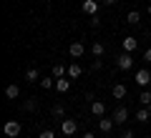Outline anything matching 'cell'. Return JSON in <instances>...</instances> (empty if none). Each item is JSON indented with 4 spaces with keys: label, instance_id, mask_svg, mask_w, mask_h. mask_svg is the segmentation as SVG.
Instances as JSON below:
<instances>
[{
    "label": "cell",
    "instance_id": "cell-7",
    "mask_svg": "<svg viewBox=\"0 0 151 138\" xmlns=\"http://www.w3.org/2000/svg\"><path fill=\"white\" fill-rule=\"evenodd\" d=\"M113 126H116L113 118H98V131H101V133H111Z\"/></svg>",
    "mask_w": 151,
    "mask_h": 138
},
{
    "label": "cell",
    "instance_id": "cell-9",
    "mask_svg": "<svg viewBox=\"0 0 151 138\" xmlns=\"http://www.w3.org/2000/svg\"><path fill=\"white\" fill-rule=\"evenodd\" d=\"M126 118H129V111H126L124 106H119L116 111H113V121H116V126H121V123H126Z\"/></svg>",
    "mask_w": 151,
    "mask_h": 138
},
{
    "label": "cell",
    "instance_id": "cell-27",
    "mask_svg": "<svg viewBox=\"0 0 151 138\" xmlns=\"http://www.w3.org/2000/svg\"><path fill=\"white\" fill-rule=\"evenodd\" d=\"M103 5H116V3H119V0H101Z\"/></svg>",
    "mask_w": 151,
    "mask_h": 138
},
{
    "label": "cell",
    "instance_id": "cell-21",
    "mask_svg": "<svg viewBox=\"0 0 151 138\" xmlns=\"http://www.w3.org/2000/svg\"><path fill=\"white\" fill-rule=\"evenodd\" d=\"M151 118V113H149V108H141V111H136V121H141V123H146Z\"/></svg>",
    "mask_w": 151,
    "mask_h": 138
},
{
    "label": "cell",
    "instance_id": "cell-8",
    "mask_svg": "<svg viewBox=\"0 0 151 138\" xmlns=\"http://www.w3.org/2000/svg\"><path fill=\"white\" fill-rule=\"evenodd\" d=\"M55 90H58V93H68V90H70V78H68V75L55 78Z\"/></svg>",
    "mask_w": 151,
    "mask_h": 138
},
{
    "label": "cell",
    "instance_id": "cell-1",
    "mask_svg": "<svg viewBox=\"0 0 151 138\" xmlns=\"http://www.w3.org/2000/svg\"><path fill=\"white\" fill-rule=\"evenodd\" d=\"M116 68H119V70H131V68H134V58H131V53H121L119 58H116Z\"/></svg>",
    "mask_w": 151,
    "mask_h": 138
},
{
    "label": "cell",
    "instance_id": "cell-4",
    "mask_svg": "<svg viewBox=\"0 0 151 138\" xmlns=\"http://www.w3.org/2000/svg\"><path fill=\"white\" fill-rule=\"evenodd\" d=\"M76 131H78V121H73V118H65V121L60 123V133H63V136H73Z\"/></svg>",
    "mask_w": 151,
    "mask_h": 138
},
{
    "label": "cell",
    "instance_id": "cell-20",
    "mask_svg": "<svg viewBox=\"0 0 151 138\" xmlns=\"http://www.w3.org/2000/svg\"><path fill=\"white\" fill-rule=\"evenodd\" d=\"M50 113H53V118H65V106L55 103V106H53V111H50Z\"/></svg>",
    "mask_w": 151,
    "mask_h": 138
},
{
    "label": "cell",
    "instance_id": "cell-11",
    "mask_svg": "<svg viewBox=\"0 0 151 138\" xmlns=\"http://www.w3.org/2000/svg\"><path fill=\"white\" fill-rule=\"evenodd\" d=\"M111 93H113V98H116V101H124L129 90H126V85H124V83H116V85H113V90H111Z\"/></svg>",
    "mask_w": 151,
    "mask_h": 138
},
{
    "label": "cell",
    "instance_id": "cell-26",
    "mask_svg": "<svg viewBox=\"0 0 151 138\" xmlns=\"http://www.w3.org/2000/svg\"><path fill=\"white\" fill-rule=\"evenodd\" d=\"M144 60H146V63H151V48L144 50Z\"/></svg>",
    "mask_w": 151,
    "mask_h": 138
},
{
    "label": "cell",
    "instance_id": "cell-28",
    "mask_svg": "<svg viewBox=\"0 0 151 138\" xmlns=\"http://www.w3.org/2000/svg\"><path fill=\"white\" fill-rule=\"evenodd\" d=\"M121 138H134V131H124V136Z\"/></svg>",
    "mask_w": 151,
    "mask_h": 138
},
{
    "label": "cell",
    "instance_id": "cell-25",
    "mask_svg": "<svg viewBox=\"0 0 151 138\" xmlns=\"http://www.w3.org/2000/svg\"><path fill=\"white\" fill-rule=\"evenodd\" d=\"M91 68H93V70H98V68H101V58H93V63H91Z\"/></svg>",
    "mask_w": 151,
    "mask_h": 138
},
{
    "label": "cell",
    "instance_id": "cell-24",
    "mask_svg": "<svg viewBox=\"0 0 151 138\" xmlns=\"http://www.w3.org/2000/svg\"><path fill=\"white\" fill-rule=\"evenodd\" d=\"M38 138H55V133L50 131V128H45V131H40V136Z\"/></svg>",
    "mask_w": 151,
    "mask_h": 138
},
{
    "label": "cell",
    "instance_id": "cell-30",
    "mask_svg": "<svg viewBox=\"0 0 151 138\" xmlns=\"http://www.w3.org/2000/svg\"><path fill=\"white\" fill-rule=\"evenodd\" d=\"M146 108H149V113H151V103H149V106H146Z\"/></svg>",
    "mask_w": 151,
    "mask_h": 138
},
{
    "label": "cell",
    "instance_id": "cell-23",
    "mask_svg": "<svg viewBox=\"0 0 151 138\" xmlns=\"http://www.w3.org/2000/svg\"><path fill=\"white\" fill-rule=\"evenodd\" d=\"M139 103L149 106V103H151V90H144V93H141V96H139Z\"/></svg>",
    "mask_w": 151,
    "mask_h": 138
},
{
    "label": "cell",
    "instance_id": "cell-6",
    "mask_svg": "<svg viewBox=\"0 0 151 138\" xmlns=\"http://www.w3.org/2000/svg\"><path fill=\"white\" fill-rule=\"evenodd\" d=\"M136 83L141 85V88H146V85L151 83V73L146 68H141V70H136Z\"/></svg>",
    "mask_w": 151,
    "mask_h": 138
},
{
    "label": "cell",
    "instance_id": "cell-3",
    "mask_svg": "<svg viewBox=\"0 0 151 138\" xmlns=\"http://www.w3.org/2000/svg\"><path fill=\"white\" fill-rule=\"evenodd\" d=\"M98 8H101L98 0H83L81 3V10L86 13V15H98Z\"/></svg>",
    "mask_w": 151,
    "mask_h": 138
},
{
    "label": "cell",
    "instance_id": "cell-19",
    "mask_svg": "<svg viewBox=\"0 0 151 138\" xmlns=\"http://www.w3.org/2000/svg\"><path fill=\"white\" fill-rule=\"evenodd\" d=\"M65 73H68V68H65V65H60V63L53 65V78H63Z\"/></svg>",
    "mask_w": 151,
    "mask_h": 138
},
{
    "label": "cell",
    "instance_id": "cell-2",
    "mask_svg": "<svg viewBox=\"0 0 151 138\" xmlns=\"http://www.w3.org/2000/svg\"><path fill=\"white\" fill-rule=\"evenodd\" d=\"M3 131H5L8 138H18V136H20V131H23V126L18 121H8L5 126H3Z\"/></svg>",
    "mask_w": 151,
    "mask_h": 138
},
{
    "label": "cell",
    "instance_id": "cell-22",
    "mask_svg": "<svg viewBox=\"0 0 151 138\" xmlns=\"http://www.w3.org/2000/svg\"><path fill=\"white\" fill-rule=\"evenodd\" d=\"M23 108H25L28 113H33V111H38V101H35V98H28V101L23 103Z\"/></svg>",
    "mask_w": 151,
    "mask_h": 138
},
{
    "label": "cell",
    "instance_id": "cell-12",
    "mask_svg": "<svg viewBox=\"0 0 151 138\" xmlns=\"http://www.w3.org/2000/svg\"><path fill=\"white\" fill-rule=\"evenodd\" d=\"M121 45H124V53H134V50H136V38L134 35H126Z\"/></svg>",
    "mask_w": 151,
    "mask_h": 138
},
{
    "label": "cell",
    "instance_id": "cell-5",
    "mask_svg": "<svg viewBox=\"0 0 151 138\" xmlns=\"http://www.w3.org/2000/svg\"><path fill=\"white\" fill-rule=\"evenodd\" d=\"M68 53H70V58H83V53H86V45H83L81 40H76V43H70V48H68Z\"/></svg>",
    "mask_w": 151,
    "mask_h": 138
},
{
    "label": "cell",
    "instance_id": "cell-14",
    "mask_svg": "<svg viewBox=\"0 0 151 138\" xmlns=\"http://www.w3.org/2000/svg\"><path fill=\"white\" fill-rule=\"evenodd\" d=\"M18 96H20V88H18L15 83H10V85L5 88V98H10V101H15Z\"/></svg>",
    "mask_w": 151,
    "mask_h": 138
},
{
    "label": "cell",
    "instance_id": "cell-10",
    "mask_svg": "<svg viewBox=\"0 0 151 138\" xmlns=\"http://www.w3.org/2000/svg\"><path fill=\"white\" fill-rule=\"evenodd\" d=\"M91 113H93L96 118H103V116H106V106H103L101 101H93V103H91Z\"/></svg>",
    "mask_w": 151,
    "mask_h": 138
},
{
    "label": "cell",
    "instance_id": "cell-29",
    "mask_svg": "<svg viewBox=\"0 0 151 138\" xmlns=\"http://www.w3.org/2000/svg\"><path fill=\"white\" fill-rule=\"evenodd\" d=\"M83 138H96V136H93V133L88 131V133H83Z\"/></svg>",
    "mask_w": 151,
    "mask_h": 138
},
{
    "label": "cell",
    "instance_id": "cell-13",
    "mask_svg": "<svg viewBox=\"0 0 151 138\" xmlns=\"http://www.w3.org/2000/svg\"><path fill=\"white\" fill-rule=\"evenodd\" d=\"M81 73H83L81 65H78V63H70V65H68V73H65V75H68L70 80H76V78H81Z\"/></svg>",
    "mask_w": 151,
    "mask_h": 138
},
{
    "label": "cell",
    "instance_id": "cell-16",
    "mask_svg": "<svg viewBox=\"0 0 151 138\" xmlns=\"http://www.w3.org/2000/svg\"><path fill=\"white\" fill-rule=\"evenodd\" d=\"M43 75L38 73V68H28L25 70V80H30V83H35V80H40Z\"/></svg>",
    "mask_w": 151,
    "mask_h": 138
},
{
    "label": "cell",
    "instance_id": "cell-17",
    "mask_svg": "<svg viewBox=\"0 0 151 138\" xmlns=\"http://www.w3.org/2000/svg\"><path fill=\"white\" fill-rule=\"evenodd\" d=\"M126 23H129V25H139V23H141V15H139V10H131L129 15H126Z\"/></svg>",
    "mask_w": 151,
    "mask_h": 138
},
{
    "label": "cell",
    "instance_id": "cell-18",
    "mask_svg": "<svg viewBox=\"0 0 151 138\" xmlns=\"http://www.w3.org/2000/svg\"><path fill=\"white\" fill-rule=\"evenodd\" d=\"M38 83H40V88H43V90H50L55 85V78H53V75H50V78H40Z\"/></svg>",
    "mask_w": 151,
    "mask_h": 138
},
{
    "label": "cell",
    "instance_id": "cell-15",
    "mask_svg": "<svg viewBox=\"0 0 151 138\" xmlns=\"http://www.w3.org/2000/svg\"><path fill=\"white\" fill-rule=\"evenodd\" d=\"M91 53H93V58H101V55L106 53V45L96 40V43H93V45H91Z\"/></svg>",
    "mask_w": 151,
    "mask_h": 138
},
{
    "label": "cell",
    "instance_id": "cell-31",
    "mask_svg": "<svg viewBox=\"0 0 151 138\" xmlns=\"http://www.w3.org/2000/svg\"><path fill=\"white\" fill-rule=\"evenodd\" d=\"M149 13H151V3H149Z\"/></svg>",
    "mask_w": 151,
    "mask_h": 138
}]
</instances>
